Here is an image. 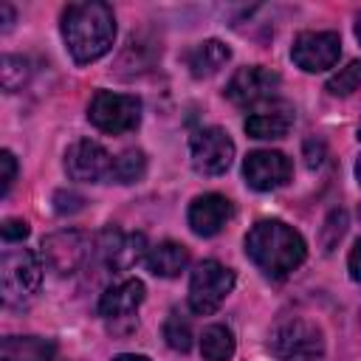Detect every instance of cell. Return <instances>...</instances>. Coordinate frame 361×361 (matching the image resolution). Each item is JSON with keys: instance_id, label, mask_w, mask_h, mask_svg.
<instances>
[{"instance_id": "cell-8", "label": "cell", "mask_w": 361, "mask_h": 361, "mask_svg": "<svg viewBox=\"0 0 361 361\" xmlns=\"http://www.w3.org/2000/svg\"><path fill=\"white\" fill-rule=\"evenodd\" d=\"M282 85V76L271 68L262 65H248L240 68L228 85H226V99L240 104V107H257V104H271L276 90Z\"/></svg>"}, {"instance_id": "cell-17", "label": "cell", "mask_w": 361, "mask_h": 361, "mask_svg": "<svg viewBox=\"0 0 361 361\" xmlns=\"http://www.w3.org/2000/svg\"><path fill=\"white\" fill-rule=\"evenodd\" d=\"M0 361H56V344L42 336H6Z\"/></svg>"}, {"instance_id": "cell-18", "label": "cell", "mask_w": 361, "mask_h": 361, "mask_svg": "<svg viewBox=\"0 0 361 361\" xmlns=\"http://www.w3.org/2000/svg\"><path fill=\"white\" fill-rule=\"evenodd\" d=\"M231 59V48L220 39H203L186 54V68L195 79H209L214 76L226 62Z\"/></svg>"}, {"instance_id": "cell-20", "label": "cell", "mask_w": 361, "mask_h": 361, "mask_svg": "<svg viewBox=\"0 0 361 361\" xmlns=\"http://www.w3.org/2000/svg\"><path fill=\"white\" fill-rule=\"evenodd\" d=\"M237 350L234 333L226 324H209L200 336V355L203 361H231Z\"/></svg>"}, {"instance_id": "cell-7", "label": "cell", "mask_w": 361, "mask_h": 361, "mask_svg": "<svg viewBox=\"0 0 361 361\" xmlns=\"http://www.w3.org/2000/svg\"><path fill=\"white\" fill-rule=\"evenodd\" d=\"M39 257H42L45 268L54 271L56 276H71L90 257V237L76 228L48 234L39 245Z\"/></svg>"}, {"instance_id": "cell-11", "label": "cell", "mask_w": 361, "mask_h": 361, "mask_svg": "<svg viewBox=\"0 0 361 361\" xmlns=\"http://www.w3.org/2000/svg\"><path fill=\"white\" fill-rule=\"evenodd\" d=\"M338 56H341V39L336 31H302L290 45V59L307 73L333 68Z\"/></svg>"}, {"instance_id": "cell-29", "label": "cell", "mask_w": 361, "mask_h": 361, "mask_svg": "<svg viewBox=\"0 0 361 361\" xmlns=\"http://www.w3.org/2000/svg\"><path fill=\"white\" fill-rule=\"evenodd\" d=\"M347 265H350V276H353L355 282H361V237L355 240V245H353V251H350Z\"/></svg>"}, {"instance_id": "cell-6", "label": "cell", "mask_w": 361, "mask_h": 361, "mask_svg": "<svg viewBox=\"0 0 361 361\" xmlns=\"http://www.w3.org/2000/svg\"><path fill=\"white\" fill-rule=\"evenodd\" d=\"M234 290V271L217 259H203L189 279V307L200 316L214 313Z\"/></svg>"}, {"instance_id": "cell-21", "label": "cell", "mask_w": 361, "mask_h": 361, "mask_svg": "<svg viewBox=\"0 0 361 361\" xmlns=\"http://www.w3.org/2000/svg\"><path fill=\"white\" fill-rule=\"evenodd\" d=\"M147 172V155L141 149H127L113 164V180L116 183H135Z\"/></svg>"}, {"instance_id": "cell-13", "label": "cell", "mask_w": 361, "mask_h": 361, "mask_svg": "<svg viewBox=\"0 0 361 361\" xmlns=\"http://www.w3.org/2000/svg\"><path fill=\"white\" fill-rule=\"evenodd\" d=\"M96 248H99V257L107 268L113 271H127L133 268L135 262L147 259V240L144 234L138 231H121V228H104L96 240Z\"/></svg>"}, {"instance_id": "cell-30", "label": "cell", "mask_w": 361, "mask_h": 361, "mask_svg": "<svg viewBox=\"0 0 361 361\" xmlns=\"http://www.w3.org/2000/svg\"><path fill=\"white\" fill-rule=\"evenodd\" d=\"M0 14H3V31H8V28L14 25V8H11L8 3H3V6H0Z\"/></svg>"}, {"instance_id": "cell-2", "label": "cell", "mask_w": 361, "mask_h": 361, "mask_svg": "<svg viewBox=\"0 0 361 361\" xmlns=\"http://www.w3.org/2000/svg\"><path fill=\"white\" fill-rule=\"evenodd\" d=\"M245 254L265 276L285 279L305 262L307 243L282 220H259L245 234Z\"/></svg>"}, {"instance_id": "cell-26", "label": "cell", "mask_w": 361, "mask_h": 361, "mask_svg": "<svg viewBox=\"0 0 361 361\" xmlns=\"http://www.w3.org/2000/svg\"><path fill=\"white\" fill-rule=\"evenodd\" d=\"M0 166H3V189H0V195L6 197L11 192V186H14V178H17V161H14L11 149L0 152Z\"/></svg>"}, {"instance_id": "cell-22", "label": "cell", "mask_w": 361, "mask_h": 361, "mask_svg": "<svg viewBox=\"0 0 361 361\" xmlns=\"http://www.w3.org/2000/svg\"><path fill=\"white\" fill-rule=\"evenodd\" d=\"M164 338H166V344H169L172 350L186 353V350L192 347V324H189V319L180 316L178 310H172L169 319L164 322Z\"/></svg>"}, {"instance_id": "cell-9", "label": "cell", "mask_w": 361, "mask_h": 361, "mask_svg": "<svg viewBox=\"0 0 361 361\" xmlns=\"http://www.w3.org/2000/svg\"><path fill=\"white\" fill-rule=\"evenodd\" d=\"M189 155L200 175H223L234 161V141L223 127H203L192 135Z\"/></svg>"}, {"instance_id": "cell-19", "label": "cell", "mask_w": 361, "mask_h": 361, "mask_svg": "<svg viewBox=\"0 0 361 361\" xmlns=\"http://www.w3.org/2000/svg\"><path fill=\"white\" fill-rule=\"evenodd\" d=\"M144 262L155 276H166L169 279V276H178L189 265V251H186V245H180L175 240H164V243H158V245H152L147 251Z\"/></svg>"}, {"instance_id": "cell-16", "label": "cell", "mask_w": 361, "mask_h": 361, "mask_svg": "<svg viewBox=\"0 0 361 361\" xmlns=\"http://www.w3.org/2000/svg\"><path fill=\"white\" fill-rule=\"evenodd\" d=\"M245 133L251 138H259V141H271V138H285L288 130L293 127V107L285 104V102H271L268 107L262 110H254L248 118H245Z\"/></svg>"}, {"instance_id": "cell-28", "label": "cell", "mask_w": 361, "mask_h": 361, "mask_svg": "<svg viewBox=\"0 0 361 361\" xmlns=\"http://www.w3.org/2000/svg\"><path fill=\"white\" fill-rule=\"evenodd\" d=\"M324 226H327V228H324V234L330 231V237L324 240V245H327V248H333V245L341 240L344 228H347V214H344V212H333V214L327 217V223H324Z\"/></svg>"}, {"instance_id": "cell-3", "label": "cell", "mask_w": 361, "mask_h": 361, "mask_svg": "<svg viewBox=\"0 0 361 361\" xmlns=\"http://www.w3.org/2000/svg\"><path fill=\"white\" fill-rule=\"evenodd\" d=\"M42 285V265L39 257L28 248H8L0 259V290L3 302L20 307L37 296Z\"/></svg>"}, {"instance_id": "cell-24", "label": "cell", "mask_w": 361, "mask_h": 361, "mask_svg": "<svg viewBox=\"0 0 361 361\" xmlns=\"http://www.w3.org/2000/svg\"><path fill=\"white\" fill-rule=\"evenodd\" d=\"M358 87H361V62H350L347 68H341L336 76L327 79V90L333 96H350Z\"/></svg>"}, {"instance_id": "cell-12", "label": "cell", "mask_w": 361, "mask_h": 361, "mask_svg": "<svg viewBox=\"0 0 361 361\" xmlns=\"http://www.w3.org/2000/svg\"><path fill=\"white\" fill-rule=\"evenodd\" d=\"M290 172H293L290 158L276 149H254L243 161L245 183L257 192H271V189L285 186L290 180Z\"/></svg>"}, {"instance_id": "cell-33", "label": "cell", "mask_w": 361, "mask_h": 361, "mask_svg": "<svg viewBox=\"0 0 361 361\" xmlns=\"http://www.w3.org/2000/svg\"><path fill=\"white\" fill-rule=\"evenodd\" d=\"M355 37H358V42H361V17H358V23H355Z\"/></svg>"}, {"instance_id": "cell-27", "label": "cell", "mask_w": 361, "mask_h": 361, "mask_svg": "<svg viewBox=\"0 0 361 361\" xmlns=\"http://www.w3.org/2000/svg\"><path fill=\"white\" fill-rule=\"evenodd\" d=\"M82 203H85V197L76 195V192H56L54 195V209L59 214H73V212L82 209Z\"/></svg>"}, {"instance_id": "cell-15", "label": "cell", "mask_w": 361, "mask_h": 361, "mask_svg": "<svg viewBox=\"0 0 361 361\" xmlns=\"http://www.w3.org/2000/svg\"><path fill=\"white\" fill-rule=\"evenodd\" d=\"M144 282L130 276L121 279L116 285H110L102 299H99V316L107 322H121V319H133V313L138 310V305L144 302Z\"/></svg>"}, {"instance_id": "cell-10", "label": "cell", "mask_w": 361, "mask_h": 361, "mask_svg": "<svg viewBox=\"0 0 361 361\" xmlns=\"http://www.w3.org/2000/svg\"><path fill=\"white\" fill-rule=\"evenodd\" d=\"M113 164L116 158L90 138H82L68 147L65 152V172L73 180L82 183H99V180H113Z\"/></svg>"}, {"instance_id": "cell-14", "label": "cell", "mask_w": 361, "mask_h": 361, "mask_svg": "<svg viewBox=\"0 0 361 361\" xmlns=\"http://www.w3.org/2000/svg\"><path fill=\"white\" fill-rule=\"evenodd\" d=\"M231 214H234V209H231V200L226 195L206 192V195H197L189 203L186 220H189V228L197 237H214V234H220L226 228Z\"/></svg>"}, {"instance_id": "cell-34", "label": "cell", "mask_w": 361, "mask_h": 361, "mask_svg": "<svg viewBox=\"0 0 361 361\" xmlns=\"http://www.w3.org/2000/svg\"><path fill=\"white\" fill-rule=\"evenodd\" d=\"M358 138H361V127H358Z\"/></svg>"}, {"instance_id": "cell-32", "label": "cell", "mask_w": 361, "mask_h": 361, "mask_svg": "<svg viewBox=\"0 0 361 361\" xmlns=\"http://www.w3.org/2000/svg\"><path fill=\"white\" fill-rule=\"evenodd\" d=\"M355 178H358V183H361V158L355 161Z\"/></svg>"}, {"instance_id": "cell-23", "label": "cell", "mask_w": 361, "mask_h": 361, "mask_svg": "<svg viewBox=\"0 0 361 361\" xmlns=\"http://www.w3.org/2000/svg\"><path fill=\"white\" fill-rule=\"evenodd\" d=\"M28 62L23 59V56H14V54H8V56H3V68H0V82H3V87L11 93V90H17V87H23L25 85V79H28Z\"/></svg>"}, {"instance_id": "cell-4", "label": "cell", "mask_w": 361, "mask_h": 361, "mask_svg": "<svg viewBox=\"0 0 361 361\" xmlns=\"http://www.w3.org/2000/svg\"><path fill=\"white\" fill-rule=\"evenodd\" d=\"M268 347L276 361H322L324 336L313 322L290 316L274 327Z\"/></svg>"}, {"instance_id": "cell-25", "label": "cell", "mask_w": 361, "mask_h": 361, "mask_svg": "<svg viewBox=\"0 0 361 361\" xmlns=\"http://www.w3.org/2000/svg\"><path fill=\"white\" fill-rule=\"evenodd\" d=\"M28 223L25 220H20V217H6L3 220V226H0V234H3V240L6 243H17V240H25L28 237Z\"/></svg>"}, {"instance_id": "cell-5", "label": "cell", "mask_w": 361, "mask_h": 361, "mask_svg": "<svg viewBox=\"0 0 361 361\" xmlns=\"http://www.w3.org/2000/svg\"><path fill=\"white\" fill-rule=\"evenodd\" d=\"M87 118L96 130L121 135L138 127L141 121V102L130 93H113V90H96V96L87 104Z\"/></svg>"}, {"instance_id": "cell-1", "label": "cell", "mask_w": 361, "mask_h": 361, "mask_svg": "<svg viewBox=\"0 0 361 361\" xmlns=\"http://www.w3.org/2000/svg\"><path fill=\"white\" fill-rule=\"evenodd\" d=\"M62 39L73 62L87 65L102 59L116 39V17L107 3H73L62 14Z\"/></svg>"}, {"instance_id": "cell-31", "label": "cell", "mask_w": 361, "mask_h": 361, "mask_svg": "<svg viewBox=\"0 0 361 361\" xmlns=\"http://www.w3.org/2000/svg\"><path fill=\"white\" fill-rule=\"evenodd\" d=\"M113 361H149V358H144V355H135V353H121V355H116Z\"/></svg>"}]
</instances>
